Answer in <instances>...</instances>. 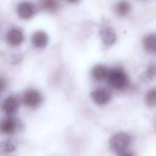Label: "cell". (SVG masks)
<instances>
[{
  "instance_id": "cell-6",
  "label": "cell",
  "mask_w": 156,
  "mask_h": 156,
  "mask_svg": "<svg viewBox=\"0 0 156 156\" xmlns=\"http://www.w3.org/2000/svg\"><path fill=\"white\" fill-rule=\"evenodd\" d=\"M7 40L8 43L13 46L20 45L24 40L23 32L18 28L11 29L7 34Z\"/></svg>"
},
{
  "instance_id": "cell-14",
  "label": "cell",
  "mask_w": 156,
  "mask_h": 156,
  "mask_svg": "<svg viewBox=\"0 0 156 156\" xmlns=\"http://www.w3.org/2000/svg\"><path fill=\"white\" fill-rule=\"evenodd\" d=\"M144 48L150 53H155L156 50V37L154 34L147 35L143 41Z\"/></svg>"
},
{
  "instance_id": "cell-4",
  "label": "cell",
  "mask_w": 156,
  "mask_h": 156,
  "mask_svg": "<svg viewBox=\"0 0 156 156\" xmlns=\"http://www.w3.org/2000/svg\"><path fill=\"white\" fill-rule=\"evenodd\" d=\"M91 98L93 101L98 105H105L111 99V93L104 88H98L91 93Z\"/></svg>"
},
{
  "instance_id": "cell-9",
  "label": "cell",
  "mask_w": 156,
  "mask_h": 156,
  "mask_svg": "<svg viewBox=\"0 0 156 156\" xmlns=\"http://www.w3.org/2000/svg\"><path fill=\"white\" fill-rule=\"evenodd\" d=\"M32 43L37 48H43L45 47L48 42V35L43 31H37L35 32L32 37Z\"/></svg>"
},
{
  "instance_id": "cell-3",
  "label": "cell",
  "mask_w": 156,
  "mask_h": 156,
  "mask_svg": "<svg viewBox=\"0 0 156 156\" xmlns=\"http://www.w3.org/2000/svg\"><path fill=\"white\" fill-rule=\"evenodd\" d=\"M24 104L30 108H36L42 101L40 93L35 89H29L25 91L23 96Z\"/></svg>"
},
{
  "instance_id": "cell-1",
  "label": "cell",
  "mask_w": 156,
  "mask_h": 156,
  "mask_svg": "<svg viewBox=\"0 0 156 156\" xmlns=\"http://www.w3.org/2000/svg\"><path fill=\"white\" fill-rule=\"evenodd\" d=\"M108 83L114 89L122 90L125 89L129 83L127 76L121 68H113L110 71L107 77Z\"/></svg>"
},
{
  "instance_id": "cell-17",
  "label": "cell",
  "mask_w": 156,
  "mask_h": 156,
  "mask_svg": "<svg viewBox=\"0 0 156 156\" xmlns=\"http://www.w3.org/2000/svg\"><path fill=\"white\" fill-rule=\"evenodd\" d=\"M155 74V66L154 65H151L147 68L146 76L148 79L151 80L154 77Z\"/></svg>"
},
{
  "instance_id": "cell-12",
  "label": "cell",
  "mask_w": 156,
  "mask_h": 156,
  "mask_svg": "<svg viewBox=\"0 0 156 156\" xmlns=\"http://www.w3.org/2000/svg\"><path fill=\"white\" fill-rule=\"evenodd\" d=\"M108 73L107 68L103 65H97L93 67L91 75L96 80H102L107 78Z\"/></svg>"
},
{
  "instance_id": "cell-13",
  "label": "cell",
  "mask_w": 156,
  "mask_h": 156,
  "mask_svg": "<svg viewBox=\"0 0 156 156\" xmlns=\"http://www.w3.org/2000/svg\"><path fill=\"white\" fill-rule=\"evenodd\" d=\"M115 10L119 16H125L130 10V4L126 0H120L116 4Z\"/></svg>"
},
{
  "instance_id": "cell-10",
  "label": "cell",
  "mask_w": 156,
  "mask_h": 156,
  "mask_svg": "<svg viewBox=\"0 0 156 156\" xmlns=\"http://www.w3.org/2000/svg\"><path fill=\"white\" fill-rule=\"evenodd\" d=\"M40 8L47 12L55 13L60 7V2L58 0H40Z\"/></svg>"
},
{
  "instance_id": "cell-15",
  "label": "cell",
  "mask_w": 156,
  "mask_h": 156,
  "mask_svg": "<svg viewBox=\"0 0 156 156\" xmlns=\"http://www.w3.org/2000/svg\"><path fill=\"white\" fill-rule=\"evenodd\" d=\"M155 89L153 88L148 91L145 96V102L149 107H154L156 104Z\"/></svg>"
},
{
  "instance_id": "cell-19",
  "label": "cell",
  "mask_w": 156,
  "mask_h": 156,
  "mask_svg": "<svg viewBox=\"0 0 156 156\" xmlns=\"http://www.w3.org/2000/svg\"><path fill=\"white\" fill-rule=\"evenodd\" d=\"M66 1L70 3H76V2H77L78 1H79V0H66Z\"/></svg>"
},
{
  "instance_id": "cell-8",
  "label": "cell",
  "mask_w": 156,
  "mask_h": 156,
  "mask_svg": "<svg viewBox=\"0 0 156 156\" xmlns=\"http://www.w3.org/2000/svg\"><path fill=\"white\" fill-rule=\"evenodd\" d=\"M18 107V101L16 98L9 96L7 98L2 104V110L7 115H11L15 113Z\"/></svg>"
},
{
  "instance_id": "cell-11",
  "label": "cell",
  "mask_w": 156,
  "mask_h": 156,
  "mask_svg": "<svg viewBox=\"0 0 156 156\" xmlns=\"http://www.w3.org/2000/svg\"><path fill=\"white\" fill-rule=\"evenodd\" d=\"M16 122L11 118H5L0 122V130L5 134L13 133L16 130Z\"/></svg>"
},
{
  "instance_id": "cell-2",
  "label": "cell",
  "mask_w": 156,
  "mask_h": 156,
  "mask_svg": "<svg viewBox=\"0 0 156 156\" xmlns=\"http://www.w3.org/2000/svg\"><path fill=\"white\" fill-rule=\"evenodd\" d=\"M131 137L125 132H119L113 135L110 139L109 144L111 149L118 155L126 151L130 144Z\"/></svg>"
},
{
  "instance_id": "cell-5",
  "label": "cell",
  "mask_w": 156,
  "mask_h": 156,
  "mask_svg": "<svg viewBox=\"0 0 156 156\" xmlns=\"http://www.w3.org/2000/svg\"><path fill=\"white\" fill-rule=\"evenodd\" d=\"M35 12V7L34 4L28 1H23L18 4L17 13L18 16L24 20L30 18Z\"/></svg>"
},
{
  "instance_id": "cell-7",
  "label": "cell",
  "mask_w": 156,
  "mask_h": 156,
  "mask_svg": "<svg viewBox=\"0 0 156 156\" xmlns=\"http://www.w3.org/2000/svg\"><path fill=\"white\" fill-rule=\"evenodd\" d=\"M100 35L103 43L108 46L113 44L116 39L114 30L109 26H104L100 30Z\"/></svg>"
},
{
  "instance_id": "cell-18",
  "label": "cell",
  "mask_w": 156,
  "mask_h": 156,
  "mask_svg": "<svg viewBox=\"0 0 156 156\" xmlns=\"http://www.w3.org/2000/svg\"><path fill=\"white\" fill-rule=\"evenodd\" d=\"M5 82L4 81V80L0 77V93L4 90V89L5 88Z\"/></svg>"
},
{
  "instance_id": "cell-16",
  "label": "cell",
  "mask_w": 156,
  "mask_h": 156,
  "mask_svg": "<svg viewBox=\"0 0 156 156\" xmlns=\"http://www.w3.org/2000/svg\"><path fill=\"white\" fill-rule=\"evenodd\" d=\"M2 149L6 152H11L15 150V145L11 141H6L2 143Z\"/></svg>"
}]
</instances>
